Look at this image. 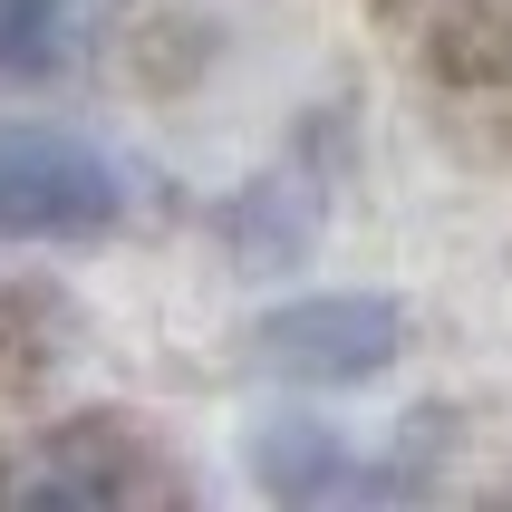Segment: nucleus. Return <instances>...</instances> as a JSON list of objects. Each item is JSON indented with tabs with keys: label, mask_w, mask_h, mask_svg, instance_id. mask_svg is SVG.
Returning a JSON list of instances; mask_svg holds the SVG:
<instances>
[{
	"label": "nucleus",
	"mask_w": 512,
	"mask_h": 512,
	"mask_svg": "<svg viewBox=\"0 0 512 512\" xmlns=\"http://www.w3.org/2000/svg\"><path fill=\"white\" fill-rule=\"evenodd\" d=\"M126 223V165L97 136L0 116V232L10 242H97Z\"/></svg>",
	"instance_id": "1"
},
{
	"label": "nucleus",
	"mask_w": 512,
	"mask_h": 512,
	"mask_svg": "<svg viewBox=\"0 0 512 512\" xmlns=\"http://www.w3.org/2000/svg\"><path fill=\"white\" fill-rule=\"evenodd\" d=\"M242 358L290 387H368L406 358V300L387 290H300L242 329Z\"/></svg>",
	"instance_id": "2"
},
{
	"label": "nucleus",
	"mask_w": 512,
	"mask_h": 512,
	"mask_svg": "<svg viewBox=\"0 0 512 512\" xmlns=\"http://www.w3.org/2000/svg\"><path fill=\"white\" fill-rule=\"evenodd\" d=\"M242 464H252V484L281 493V503H348V493H397V484H406V474L368 464L339 426H329V416H290V406L252 426Z\"/></svg>",
	"instance_id": "3"
},
{
	"label": "nucleus",
	"mask_w": 512,
	"mask_h": 512,
	"mask_svg": "<svg viewBox=\"0 0 512 512\" xmlns=\"http://www.w3.org/2000/svg\"><path fill=\"white\" fill-rule=\"evenodd\" d=\"M87 10H97V0H0V68H10V78L68 68L78 39H87Z\"/></svg>",
	"instance_id": "4"
}]
</instances>
